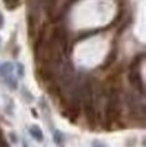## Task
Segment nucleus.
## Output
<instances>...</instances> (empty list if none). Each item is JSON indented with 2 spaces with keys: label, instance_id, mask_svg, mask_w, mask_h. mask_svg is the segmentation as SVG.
Here are the masks:
<instances>
[{
  "label": "nucleus",
  "instance_id": "2",
  "mask_svg": "<svg viewBox=\"0 0 146 147\" xmlns=\"http://www.w3.org/2000/svg\"><path fill=\"white\" fill-rule=\"evenodd\" d=\"M29 132L33 138L35 139L37 142H43V132H42V129L38 127L37 124H33L30 125V128H29Z\"/></svg>",
  "mask_w": 146,
  "mask_h": 147
},
{
  "label": "nucleus",
  "instance_id": "4",
  "mask_svg": "<svg viewBox=\"0 0 146 147\" xmlns=\"http://www.w3.org/2000/svg\"><path fill=\"white\" fill-rule=\"evenodd\" d=\"M53 139H54V143L58 147H64V144H65V136H64V134H62L61 131L56 129L53 132Z\"/></svg>",
  "mask_w": 146,
  "mask_h": 147
},
{
  "label": "nucleus",
  "instance_id": "9",
  "mask_svg": "<svg viewBox=\"0 0 146 147\" xmlns=\"http://www.w3.org/2000/svg\"><path fill=\"white\" fill-rule=\"evenodd\" d=\"M3 26V16H1V13H0V27Z\"/></svg>",
  "mask_w": 146,
  "mask_h": 147
},
{
  "label": "nucleus",
  "instance_id": "7",
  "mask_svg": "<svg viewBox=\"0 0 146 147\" xmlns=\"http://www.w3.org/2000/svg\"><path fill=\"white\" fill-rule=\"evenodd\" d=\"M92 147H108L106 143L100 142V140H93L92 142Z\"/></svg>",
  "mask_w": 146,
  "mask_h": 147
},
{
  "label": "nucleus",
  "instance_id": "8",
  "mask_svg": "<svg viewBox=\"0 0 146 147\" xmlns=\"http://www.w3.org/2000/svg\"><path fill=\"white\" fill-rule=\"evenodd\" d=\"M18 73H19V76L23 77V74H24V66H23L22 63H19L18 65Z\"/></svg>",
  "mask_w": 146,
  "mask_h": 147
},
{
  "label": "nucleus",
  "instance_id": "3",
  "mask_svg": "<svg viewBox=\"0 0 146 147\" xmlns=\"http://www.w3.org/2000/svg\"><path fill=\"white\" fill-rule=\"evenodd\" d=\"M12 71H14V66L10 62H5V63H3V65L0 66V76L3 77V78L12 77L11 76V74H12Z\"/></svg>",
  "mask_w": 146,
  "mask_h": 147
},
{
  "label": "nucleus",
  "instance_id": "1",
  "mask_svg": "<svg viewBox=\"0 0 146 147\" xmlns=\"http://www.w3.org/2000/svg\"><path fill=\"white\" fill-rule=\"evenodd\" d=\"M128 81L135 89L141 92V94H145V84H143V80H142L141 74H139V70H130Z\"/></svg>",
  "mask_w": 146,
  "mask_h": 147
},
{
  "label": "nucleus",
  "instance_id": "5",
  "mask_svg": "<svg viewBox=\"0 0 146 147\" xmlns=\"http://www.w3.org/2000/svg\"><path fill=\"white\" fill-rule=\"evenodd\" d=\"M116 54H118V50L116 49H112L108 53V57L106 58V61H104V67L107 66H110V65H112V63L115 62V59H116Z\"/></svg>",
  "mask_w": 146,
  "mask_h": 147
},
{
  "label": "nucleus",
  "instance_id": "6",
  "mask_svg": "<svg viewBox=\"0 0 146 147\" xmlns=\"http://www.w3.org/2000/svg\"><path fill=\"white\" fill-rule=\"evenodd\" d=\"M3 1H4V5L8 9L18 8L19 5H20V3H22V0H3Z\"/></svg>",
  "mask_w": 146,
  "mask_h": 147
}]
</instances>
